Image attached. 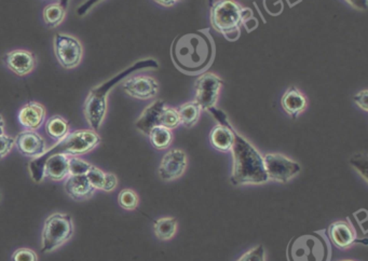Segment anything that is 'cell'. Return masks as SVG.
<instances>
[{
	"instance_id": "35",
	"label": "cell",
	"mask_w": 368,
	"mask_h": 261,
	"mask_svg": "<svg viewBox=\"0 0 368 261\" xmlns=\"http://www.w3.org/2000/svg\"><path fill=\"white\" fill-rule=\"evenodd\" d=\"M353 101L360 107V110L364 112L368 110V91L367 90H362L353 97Z\"/></svg>"
},
{
	"instance_id": "13",
	"label": "cell",
	"mask_w": 368,
	"mask_h": 261,
	"mask_svg": "<svg viewBox=\"0 0 368 261\" xmlns=\"http://www.w3.org/2000/svg\"><path fill=\"white\" fill-rule=\"evenodd\" d=\"M188 165V157L182 149H172L163 156L158 174L164 182L177 179L184 175Z\"/></svg>"
},
{
	"instance_id": "4",
	"label": "cell",
	"mask_w": 368,
	"mask_h": 261,
	"mask_svg": "<svg viewBox=\"0 0 368 261\" xmlns=\"http://www.w3.org/2000/svg\"><path fill=\"white\" fill-rule=\"evenodd\" d=\"M101 136L93 129H77L69 133L54 145L53 147L47 150L41 157L36 158L28 163V170L32 178L36 183H41L43 178V163L47 158L56 153H63L69 157H78L86 155L88 152L95 150L101 144Z\"/></svg>"
},
{
	"instance_id": "23",
	"label": "cell",
	"mask_w": 368,
	"mask_h": 261,
	"mask_svg": "<svg viewBox=\"0 0 368 261\" xmlns=\"http://www.w3.org/2000/svg\"><path fill=\"white\" fill-rule=\"evenodd\" d=\"M47 134L53 140H61L69 133V123L66 119L61 116H53L46 122Z\"/></svg>"
},
{
	"instance_id": "5",
	"label": "cell",
	"mask_w": 368,
	"mask_h": 261,
	"mask_svg": "<svg viewBox=\"0 0 368 261\" xmlns=\"http://www.w3.org/2000/svg\"><path fill=\"white\" fill-rule=\"evenodd\" d=\"M332 255L326 230L294 236L287 245L289 261H330Z\"/></svg>"
},
{
	"instance_id": "20",
	"label": "cell",
	"mask_w": 368,
	"mask_h": 261,
	"mask_svg": "<svg viewBox=\"0 0 368 261\" xmlns=\"http://www.w3.org/2000/svg\"><path fill=\"white\" fill-rule=\"evenodd\" d=\"M307 104L308 101L305 95L296 86L289 88L281 99L283 110L293 119H296L300 114L305 112Z\"/></svg>"
},
{
	"instance_id": "40",
	"label": "cell",
	"mask_w": 368,
	"mask_h": 261,
	"mask_svg": "<svg viewBox=\"0 0 368 261\" xmlns=\"http://www.w3.org/2000/svg\"><path fill=\"white\" fill-rule=\"evenodd\" d=\"M69 1H71V0H59V3H61V5H63V8L66 9V10L67 8H69Z\"/></svg>"
},
{
	"instance_id": "8",
	"label": "cell",
	"mask_w": 368,
	"mask_h": 261,
	"mask_svg": "<svg viewBox=\"0 0 368 261\" xmlns=\"http://www.w3.org/2000/svg\"><path fill=\"white\" fill-rule=\"evenodd\" d=\"M53 49L56 60L64 69H76L82 63L84 47L74 36L64 33L56 34Z\"/></svg>"
},
{
	"instance_id": "33",
	"label": "cell",
	"mask_w": 368,
	"mask_h": 261,
	"mask_svg": "<svg viewBox=\"0 0 368 261\" xmlns=\"http://www.w3.org/2000/svg\"><path fill=\"white\" fill-rule=\"evenodd\" d=\"M12 261H38V257L32 249H19L13 253Z\"/></svg>"
},
{
	"instance_id": "22",
	"label": "cell",
	"mask_w": 368,
	"mask_h": 261,
	"mask_svg": "<svg viewBox=\"0 0 368 261\" xmlns=\"http://www.w3.org/2000/svg\"><path fill=\"white\" fill-rule=\"evenodd\" d=\"M66 11V9H64L63 5L59 1L49 3L48 5H46V8L43 9V21L48 27H59L65 20Z\"/></svg>"
},
{
	"instance_id": "36",
	"label": "cell",
	"mask_w": 368,
	"mask_h": 261,
	"mask_svg": "<svg viewBox=\"0 0 368 261\" xmlns=\"http://www.w3.org/2000/svg\"><path fill=\"white\" fill-rule=\"evenodd\" d=\"M118 185L117 176L112 174V173H106L105 176L104 186H103L102 190L106 191V192H110V191L114 190Z\"/></svg>"
},
{
	"instance_id": "29",
	"label": "cell",
	"mask_w": 368,
	"mask_h": 261,
	"mask_svg": "<svg viewBox=\"0 0 368 261\" xmlns=\"http://www.w3.org/2000/svg\"><path fill=\"white\" fill-rule=\"evenodd\" d=\"M86 176L95 189L102 190L103 186H104L106 173L103 172L101 169L97 168L95 165H92L90 170L86 173Z\"/></svg>"
},
{
	"instance_id": "32",
	"label": "cell",
	"mask_w": 368,
	"mask_h": 261,
	"mask_svg": "<svg viewBox=\"0 0 368 261\" xmlns=\"http://www.w3.org/2000/svg\"><path fill=\"white\" fill-rule=\"evenodd\" d=\"M14 145H16V140L13 137L8 136L5 133L0 135V159L7 157L14 147Z\"/></svg>"
},
{
	"instance_id": "11",
	"label": "cell",
	"mask_w": 368,
	"mask_h": 261,
	"mask_svg": "<svg viewBox=\"0 0 368 261\" xmlns=\"http://www.w3.org/2000/svg\"><path fill=\"white\" fill-rule=\"evenodd\" d=\"M122 89L133 99L146 101L156 97L159 91V84L154 77L131 75L122 82Z\"/></svg>"
},
{
	"instance_id": "31",
	"label": "cell",
	"mask_w": 368,
	"mask_h": 261,
	"mask_svg": "<svg viewBox=\"0 0 368 261\" xmlns=\"http://www.w3.org/2000/svg\"><path fill=\"white\" fill-rule=\"evenodd\" d=\"M236 261H266V251L262 245H257L256 247L243 253Z\"/></svg>"
},
{
	"instance_id": "37",
	"label": "cell",
	"mask_w": 368,
	"mask_h": 261,
	"mask_svg": "<svg viewBox=\"0 0 368 261\" xmlns=\"http://www.w3.org/2000/svg\"><path fill=\"white\" fill-rule=\"evenodd\" d=\"M345 1L356 10L365 11L368 7V0H345Z\"/></svg>"
},
{
	"instance_id": "38",
	"label": "cell",
	"mask_w": 368,
	"mask_h": 261,
	"mask_svg": "<svg viewBox=\"0 0 368 261\" xmlns=\"http://www.w3.org/2000/svg\"><path fill=\"white\" fill-rule=\"evenodd\" d=\"M155 3H157L158 5H162V7H167V8H170L173 5H175L176 3H180L182 0H154Z\"/></svg>"
},
{
	"instance_id": "26",
	"label": "cell",
	"mask_w": 368,
	"mask_h": 261,
	"mask_svg": "<svg viewBox=\"0 0 368 261\" xmlns=\"http://www.w3.org/2000/svg\"><path fill=\"white\" fill-rule=\"evenodd\" d=\"M138 202H140L138 195L132 189H123L118 195V203L125 211H134L138 206Z\"/></svg>"
},
{
	"instance_id": "10",
	"label": "cell",
	"mask_w": 368,
	"mask_h": 261,
	"mask_svg": "<svg viewBox=\"0 0 368 261\" xmlns=\"http://www.w3.org/2000/svg\"><path fill=\"white\" fill-rule=\"evenodd\" d=\"M223 84V79L212 73H204L197 78L195 82V101L201 107V110L208 112L212 107L216 106Z\"/></svg>"
},
{
	"instance_id": "19",
	"label": "cell",
	"mask_w": 368,
	"mask_h": 261,
	"mask_svg": "<svg viewBox=\"0 0 368 261\" xmlns=\"http://www.w3.org/2000/svg\"><path fill=\"white\" fill-rule=\"evenodd\" d=\"M64 188L67 195L76 201L88 200L97 190L86 175L69 176Z\"/></svg>"
},
{
	"instance_id": "15",
	"label": "cell",
	"mask_w": 368,
	"mask_h": 261,
	"mask_svg": "<svg viewBox=\"0 0 368 261\" xmlns=\"http://www.w3.org/2000/svg\"><path fill=\"white\" fill-rule=\"evenodd\" d=\"M14 140H16L14 146H16L19 152L24 157L36 159L41 157L48 150L46 140L36 131L26 129L23 132L19 133Z\"/></svg>"
},
{
	"instance_id": "39",
	"label": "cell",
	"mask_w": 368,
	"mask_h": 261,
	"mask_svg": "<svg viewBox=\"0 0 368 261\" xmlns=\"http://www.w3.org/2000/svg\"><path fill=\"white\" fill-rule=\"evenodd\" d=\"M5 133V120H3V116L0 114V135Z\"/></svg>"
},
{
	"instance_id": "2",
	"label": "cell",
	"mask_w": 368,
	"mask_h": 261,
	"mask_svg": "<svg viewBox=\"0 0 368 261\" xmlns=\"http://www.w3.org/2000/svg\"><path fill=\"white\" fill-rule=\"evenodd\" d=\"M159 69V63L155 59H144L132 64L131 66L125 69V71H120L117 75H114L107 82L99 84L90 90L88 97L84 105V112L86 116V122L90 125L91 129L97 132L103 122L107 112V99L108 94L120 82H123L125 78L134 74L136 71H146V69H154L157 71Z\"/></svg>"
},
{
	"instance_id": "24",
	"label": "cell",
	"mask_w": 368,
	"mask_h": 261,
	"mask_svg": "<svg viewBox=\"0 0 368 261\" xmlns=\"http://www.w3.org/2000/svg\"><path fill=\"white\" fill-rule=\"evenodd\" d=\"M148 137L153 147L157 150L168 149L172 144V131L161 125L154 127L148 134Z\"/></svg>"
},
{
	"instance_id": "21",
	"label": "cell",
	"mask_w": 368,
	"mask_h": 261,
	"mask_svg": "<svg viewBox=\"0 0 368 261\" xmlns=\"http://www.w3.org/2000/svg\"><path fill=\"white\" fill-rule=\"evenodd\" d=\"M177 110L178 116H180V125L191 129L200 119L201 107L197 104L196 101H188L185 104L180 105Z\"/></svg>"
},
{
	"instance_id": "1",
	"label": "cell",
	"mask_w": 368,
	"mask_h": 261,
	"mask_svg": "<svg viewBox=\"0 0 368 261\" xmlns=\"http://www.w3.org/2000/svg\"><path fill=\"white\" fill-rule=\"evenodd\" d=\"M173 63L185 74H199L211 64L214 42L204 31L178 36L171 47Z\"/></svg>"
},
{
	"instance_id": "16",
	"label": "cell",
	"mask_w": 368,
	"mask_h": 261,
	"mask_svg": "<svg viewBox=\"0 0 368 261\" xmlns=\"http://www.w3.org/2000/svg\"><path fill=\"white\" fill-rule=\"evenodd\" d=\"M165 107H167V104L162 99H157V101H153L140 114V117L135 122V127L143 134L148 136L150 131L154 127L160 125L161 114H162Z\"/></svg>"
},
{
	"instance_id": "28",
	"label": "cell",
	"mask_w": 368,
	"mask_h": 261,
	"mask_svg": "<svg viewBox=\"0 0 368 261\" xmlns=\"http://www.w3.org/2000/svg\"><path fill=\"white\" fill-rule=\"evenodd\" d=\"M91 166V163L78 157H69V176L86 175Z\"/></svg>"
},
{
	"instance_id": "30",
	"label": "cell",
	"mask_w": 368,
	"mask_h": 261,
	"mask_svg": "<svg viewBox=\"0 0 368 261\" xmlns=\"http://www.w3.org/2000/svg\"><path fill=\"white\" fill-rule=\"evenodd\" d=\"M350 164L367 182V156L365 153H356L351 158Z\"/></svg>"
},
{
	"instance_id": "27",
	"label": "cell",
	"mask_w": 368,
	"mask_h": 261,
	"mask_svg": "<svg viewBox=\"0 0 368 261\" xmlns=\"http://www.w3.org/2000/svg\"><path fill=\"white\" fill-rule=\"evenodd\" d=\"M180 125V116H178L177 110L173 107H165L161 114L160 125L167 127V129H176Z\"/></svg>"
},
{
	"instance_id": "7",
	"label": "cell",
	"mask_w": 368,
	"mask_h": 261,
	"mask_svg": "<svg viewBox=\"0 0 368 261\" xmlns=\"http://www.w3.org/2000/svg\"><path fill=\"white\" fill-rule=\"evenodd\" d=\"M74 234V223L69 214L56 213L45 221L41 240V251L50 253L61 247Z\"/></svg>"
},
{
	"instance_id": "25",
	"label": "cell",
	"mask_w": 368,
	"mask_h": 261,
	"mask_svg": "<svg viewBox=\"0 0 368 261\" xmlns=\"http://www.w3.org/2000/svg\"><path fill=\"white\" fill-rule=\"evenodd\" d=\"M154 231L159 240L168 241L175 236L177 231V221L173 217L158 219L154 225Z\"/></svg>"
},
{
	"instance_id": "9",
	"label": "cell",
	"mask_w": 368,
	"mask_h": 261,
	"mask_svg": "<svg viewBox=\"0 0 368 261\" xmlns=\"http://www.w3.org/2000/svg\"><path fill=\"white\" fill-rule=\"evenodd\" d=\"M264 163L268 179L278 183L286 184L302 171L299 163L281 153H267Z\"/></svg>"
},
{
	"instance_id": "17",
	"label": "cell",
	"mask_w": 368,
	"mask_h": 261,
	"mask_svg": "<svg viewBox=\"0 0 368 261\" xmlns=\"http://www.w3.org/2000/svg\"><path fill=\"white\" fill-rule=\"evenodd\" d=\"M45 119H46V110L37 101H29L19 112V122L22 127L29 131H36L41 127Z\"/></svg>"
},
{
	"instance_id": "18",
	"label": "cell",
	"mask_w": 368,
	"mask_h": 261,
	"mask_svg": "<svg viewBox=\"0 0 368 261\" xmlns=\"http://www.w3.org/2000/svg\"><path fill=\"white\" fill-rule=\"evenodd\" d=\"M43 176L49 179H65L69 176V157L63 153H56L47 158L43 163Z\"/></svg>"
},
{
	"instance_id": "41",
	"label": "cell",
	"mask_w": 368,
	"mask_h": 261,
	"mask_svg": "<svg viewBox=\"0 0 368 261\" xmlns=\"http://www.w3.org/2000/svg\"><path fill=\"white\" fill-rule=\"evenodd\" d=\"M341 261H354V260H341Z\"/></svg>"
},
{
	"instance_id": "3",
	"label": "cell",
	"mask_w": 368,
	"mask_h": 261,
	"mask_svg": "<svg viewBox=\"0 0 368 261\" xmlns=\"http://www.w3.org/2000/svg\"><path fill=\"white\" fill-rule=\"evenodd\" d=\"M232 152L234 164L230 183L234 186L262 185L268 182L264 157L242 135L234 129Z\"/></svg>"
},
{
	"instance_id": "42",
	"label": "cell",
	"mask_w": 368,
	"mask_h": 261,
	"mask_svg": "<svg viewBox=\"0 0 368 261\" xmlns=\"http://www.w3.org/2000/svg\"><path fill=\"white\" fill-rule=\"evenodd\" d=\"M0 199H1V193H0Z\"/></svg>"
},
{
	"instance_id": "6",
	"label": "cell",
	"mask_w": 368,
	"mask_h": 261,
	"mask_svg": "<svg viewBox=\"0 0 368 261\" xmlns=\"http://www.w3.org/2000/svg\"><path fill=\"white\" fill-rule=\"evenodd\" d=\"M241 5L236 0H219L211 8L212 27L223 34L227 39L232 34L240 36V26L243 24Z\"/></svg>"
},
{
	"instance_id": "14",
	"label": "cell",
	"mask_w": 368,
	"mask_h": 261,
	"mask_svg": "<svg viewBox=\"0 0 368 261\" xmlns=\"http://www.w3.org/2000/svg\"><path fill=\"white\" fill-rule=\"evenodd\" d=\"M3 63L9 71L19 77H25L31 74L36 67V56L33 52L24 49L10 51L3 54Z\"/></svg>"
},
{
	"instance_id": "34",
	"label": "cell",
	"mask_w": 368,
	"mask_h": 261,
	"mask_svg": "<svg viewBox=\"0 0 368 261\" xmlns=\"http://www.w3.org/2000/svg\"><path fill=\"white\" fill-rule=\"evenodd\" d=\"M104 0H84L82 5H79L76 10V14L79 18H84L86 16L92 9L97 7L99 3H102Z\"/></svg>"
},
{
	"instance_id": "12",
	"label": "cell",
	"mask_w": 368,
	"mask_h": 261,
	"mask_svg": "<svg viewBox=\"0 0 368 261\" xmlns=\"http://www.w3.org/2000/svg\"><path fill=\"white\" fill-rule=\"evenodd\" d=\"M326 232L330 243H333L339 249H350L353 244L363 243L366 245L367 243L366 240H358L356 229L348 219L332 223Z\"/></svg>"
}]
</instances>
